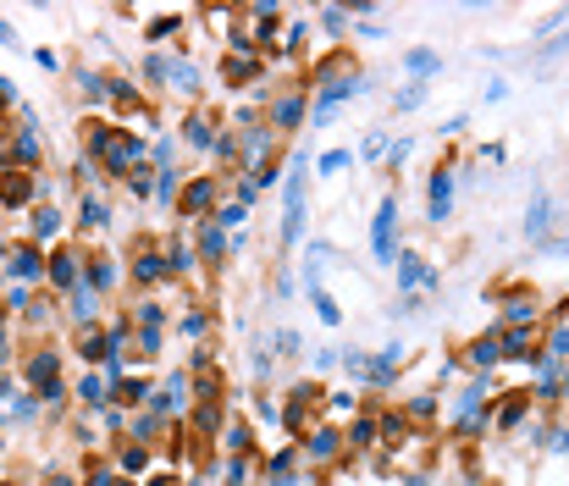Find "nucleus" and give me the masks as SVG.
<instances>
[{"label": "nucleus", "mask_w": 569, "mask_h": 486, "mask_svg": "<svg viewBox=\"0 0 569 486\" xmlns=\"http://www.w3.org/2000/svg\"><path fill=\"white\" fill-rule=\"evenodd\" d=\"M431 216H437V221L448 216V177H437V182H431Z\"/></svg>", "instance_id": "nucleus-2"}, {"label": "nucleus", "mask_w": 569, "mask_h": 486, "mask_svg": "<svg viewBox=\"0 0 569 486\" xmlns=\"http://www.w3.org/2000/svg\"><path fill=\"white\" fill-rule=\"evenodd\" d=\"M204 205H210V182H193L189 199H183V210H204Z\"/></svg>", "instance_id": "nucleus-3"}, {"label": "nucleus", "mask_w": 569, "mask_h": 486, "mask_svg": "<svg viewBox=\"0 0 569 486\" xmlns=\"http://www.w3.org/2000/svg\"><path fill=\"white\" fill-rule=\"evenodd\" d=\"M0 199L22 205V199H28V177H22V171H17V177H6V182H0Z\"/></svg>", "instance_id": "nucleus-1"}]
</instances>
